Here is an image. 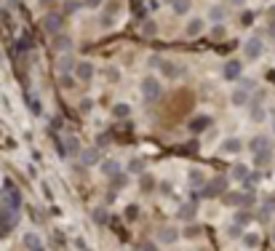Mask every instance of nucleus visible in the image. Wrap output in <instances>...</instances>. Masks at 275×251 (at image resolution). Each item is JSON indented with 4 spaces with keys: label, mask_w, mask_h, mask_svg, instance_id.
<instances>
[{
    "label": "nucleus",
    "mask_w": 275,
    "mask_h": 251,
    "mask_svg": "<svg viewBox=\"0 0 275 251\" xmlns=\"http://www.w3.org/2000/svg\"><path fill=\"white\" fill-rule=\"evenodd\" d=\"M139 91H142V96H145V102H158L160 94H163V85H160L158 78L145 75V78H142V83H139Z\"/></svg>",
    "instance_id": "f257e3e1"
},
{
    "label": "nucleus",
    "mask_w": 275,
    "mask_h": 251,
    "mask_svg": "<svg viewBox=\"0 0 275 251\" xmlns=\"http://www.w3.org/2000/svg\"><path fill=\"white\" fill-rule=\"evenodd\" d=\"M153 59H155V64H158L163 78H182L185 75V64L171 62V59H160V56H153Z\"/></svg>",
    "instance_id": "f03ea898"
},
{
    "label": "nucleus",
    "mask_w": 275,
    "mask_h": 251,
    "mask_svg": "<svg viewBox=\"0 0 275 251\" xmlns=\"http://www.w3.org/2000/svg\"><path fill=\"white\" fill-rule=\"evenodd\" d=\"M262 54H265V41H262L259 35H251V38L243 43V56L248 59V62H257Z\"/></svg>",
    "instance_id": "7ed1b4c3"
},
{
    "label": "nucleus",
    "mask_w": 275,
    "mask_h": 251,
    "mask_svg": "<svg viewBox=\"0 0 275 251\" xmlns=\"http://www.w3.org/2000/svg\"><path fill=\"white\" fill-rule=\"evenodd\" d=\"M94 72H96V67L91 62H86V59L75 64V78H78V81H83V83H88L91 78H94Z\"/></svg>",
    "instance_id": "20e7f679"
},
{
    "label": "nucleus",
    "mask_w": 275,
    "mask_h": 251,
    "mask_svg": "<svg viewBox=\"0 0 275 251\" xmlns=\"http://www.w3.org/2000/svg\"><path fill=\"white\" fill-rule=\"evenodd\" d=\"M179 238H182V233H179L176 227H160V230H158V241L163 243V246H174Z\"/></svg>",
    "instance_id": "39448f33"
},
{
    "label": "nucleus",
    "mask_w": 275,
    "mask_h": 251,
    "mask_svg": "<svg viewBox=\"0 0 275 251\" xmlns=\"http://www.w3.org/2000/svg\"><path fill=\"white\" fill-rule=\"evenodd\" d=\"M187 128L193 131V134H203L206 128H211V115H195L193 121L187 123Z\"/></svg>",
    "instance_id": "423d86ee"
},
{
    "label": "nucleus",
    "mask_w": 275,
    "mask_h": 251,
    "mask_svg": "<svg viewBox=\"0 0 275 251\" xmlns=\"http://www.w3.org/2000/svg\"><path fill=\"white\" fill-rule=\"evenodd\" d=\"M203 30H206V19L203 16H193L187 22V27H185V32L190 38H198V35H203Z\"/></svg>",
    "instance_id": "0eeeda50"
},
{
    "label": "nucleus",
    "mask_w": 275,
    "mask_h": 251,
    "mask_svg": "<svg viewBox=\"0 0 275 251\" xmlns=\"http://www.w3.org/2000/svg\"><path fill=\"white\" fill-rule=\"evenodd\" d=\"M219 150H222L225 155H238L240 150H243V142H240L238 136H227V139L222 142V147H219Z\"/></svg>",
    "instance_id": "6e6552de"
},
{
    "label": "nucleus",
    "mask_w": 275,
    "mask_h": 251,
    "mask_svg": "<svg viewBox=\"0 0 275 251\" xmlns=\"http://www.w3.org/2000/svg\"><path fill=\"white\" fill-rule=\"evenodd\" d=\"M222 72H225V81H238L240 72H243V64H240L238 59H230V62L225 64V70H222Z\"/></svg>",
    "instance_id": "1a4fd4ad"
},
{
    "label": "nucleus",
    "mask_w": 275,
    "mask_h": 251,
    "mask_svg": "<svg viewBox=\"0 0 275 251\" xmlns=\"http://www.w3.org/2000/svg\"><path fill=\"white\" fill-rule=\"evenodd\" d=\"M99 171H102L104 176H107V179H115V176L120 174V163L110 158V161H102V163H99Z\"/></svg>",
    "instance_id": "9d476101"
},
{
    "label": "nucleus",
    "mask_w": 275,
    "mask_h": 251,
    "mask_svg": "<svg viewBox=\"0 0 275 251\" xmlns=\"http://www.w3.org/2000/svg\"><path fill=\"white\" fill-rule=\"evenodd\" d=\"M187 179H190V184H193V190H203V187H206V174H203V171L200 168H190L187 171Z\"/></svg>",
    "instance_id": "9b49d317"
},
{
    "label": "nucleus",
    "mask_w": 275,
    "mask_h": 251,
    "mask_svg": "<svg viewBox=\"0 0 275 251\" xmlns=\"http://www.w3.org/2000/svg\"><path fill=\"white\" fill-rule=\"evenodd\" d=\"M62 24H64V16H59V14H48L43 19V30L45 32H59Z\"/></svg>",
    "instance_id": "f8f14e48"
},
{
    "label": "nucleus",
    "mask_w": 275,
    "mask_h": 251,
    "mask_svg": "<svg viewBox=\"0 0 275 251\" xmlns=\"http://www.w3.org/2000/svg\"><path fill=\"white\" fill-rule=\"evenodd\" d=\"M75 56H70V54H62L59 56V62H56V67H59V72L62 75H70V72H75Z\"/></svg>",
    "instance_id": "ddd939ff"
},
{
    "label": "nucleus",
    "mask_w": 275,
    "mask_h": 251,
    "mask_svg": "<svg viewBox=\"0 0 275 251\" xmlns=\"http://www.w3.org/2000/svg\"><path fill=\"white\" fill-rule=\"evenodd\" d=\"M248 176H251V171H248L246 163H235V166L230 168V179L233 182H246Z\"/></svg>",
    "instance_id": "4468645a"
},
{
    "label": "nucleus",
    "mask_w": 275,
    "mask_h": 251,
    "mask_svg": "<svg viewBox=\"0 0 275 251\" xmlns=\"http://www.w3.org/2000/svg\"><path fill=\"white\" fill-rule=\"evenodd\" d=\"M225 203H230V206H251V203H254V195L230 193V195H225Z\"/></svg>",
    "instance_id": "2eb2a0df"
},
{
    "label": "nucleus",
    "mask_w": 275,
    "mask_h": 251,
    "mask_svg": "<svg viewBox=\"0 0 275 251\" xmlns=\"http://www.w3.org/2000/svg\"><path fill=\"white\" fill-rule=\"evenodd\" d=\"M230 104H233V107H246V104H248V88H243V85L235 88L230 94Z\"/></svg>",
    "instance_id": "dca6fc26"
},
{
    "label": "nucleus",
    "mask_w": 275,
    "mask_h": 251,
    "mask_svg": "<svg viewBox=\"0 0 275 251\" xmlns=\"http://www.w3.org/2000/svg\"><path fill=\"white\" fill-rule=\"evenodd\" d=\"M259 233H254V230H248V233L240 235V243H243V249L246 251H254V249H259Z\"/></svg>",
    "instance_id": "f3484780"
},
{
    "label": "nucleus",
    "mask_w": 275,
    "mask_h": 251,
    "mask_svg": "<svg viewBox=\"0 0 275 251\" xmlns=\"http://www.w3.org/2000/svg\"><path fill=\"white\" fill-rule=\"evenodd\" d=\"M225 184H227V179H225V176H219V179H214V182H206L203 193H206L208 198H211V195H219V193H225Z\"/></svg>",
    "instance_id": "a211bd4d"
},
{
    "label": "nucleus",
    "mask_w": 275,
    "mask_h": 251,
    "mask_svg": "<svg viewBox=\"0 0 275 251\" xmlns=\"http://www.w3.org/2000/svg\"><path fill=\"white\" fill-rule=\"evenodd\" d=\"M248 150H251L254 155L265 153V150H270V139H267V136H254V139L248 142Z\"/></svg>",
    "instance_id": "6ab92c4d"
},
{
    "label": "nucleus",
    "mask_w": 275,
    "mask_h": 251,
    "mask_svg": "<svg viewBox=\"0 0 275 251\" xmlns=\"http://www.w3.org/2000/svg\"><path fill=\"white\" fill-rule=\"evenodd\" d=\"M80 161L86 163V166H96V163H99V153H96L94 147H91V150H83V153H80Z\"/></svg>",
    "instance_id": "aec40b11"
},
{
    "label": "nucleus",
    "mask_w": 275,
    "mask_h": 251,
    "mask_svg": "<svg viewBox=\"0 0 275 251\" xmlns=\"http://www.w3.org/2000/svg\"><path fill=\"white\" fill-rule=\"evenodd\" d=\"M208 19H211L214 24H222V22H225V19H227V11L222 8V5H214V8L208 11Z\"/></svg>",
    "instance_id": "412c9836"
},
{
    "label": "nucleus",
    "mask_w": 275,
    "mask_h": 251,
    "mask_svg": "<svg viewBox=\"0 0 275 251\" xmlns=\"http://www.w3.org/2000/svg\"><path fill=\"white\" fill-rule=\"evenodd\" d=\"M64 150H67V155H80L83 150H80V144H78V139L75 136H67V139H64Z\"/></svg>",
    "instance_id": "4be33fe9"
},
{
    "label": "nucleus",
    "mask_w": 275,
    "mask_h": 251,
    "mask_svg": "<svg viewBox=\"0 0 275 251\" xmlns=\"http://www.w3.org/2000/svg\"><path fill=\"white\" fill-rule=\"evenodd\" d=\"M171 8H174V14L185 16L187 11L193 8V0H174V3H171Z\"/></svg>",
    "instance_id": "5701e85b"
},
{
    "label": "nucleus",
    "mask_w": 275,
    "mask_h": 251,
    "mask_svg": "<svg viewBox=\"0 0 275 251\" xmlns=\"http://www.w3.org/2000/svg\"><path fill=\"white\" fill-rule=\"evenodd\" d=\"M24 246H27L30 251H40L43 243H40V238H38L35 233H27V235H24Z\"/></svg>",
    "instance_id": "b1692460"
},
{
    "label": "nucleus",
    "mask_w": 275,
    "mask_h": 251,
    "mask_svg": "<svg viewBox=\"0 0 275 251\" xmlns=\"http://www.w3.org/2000/svg\"><path fill=\"white\" fill-rule=\"evenodd\" d=\"M128 171L134 176H142V174H147V168H145V161H142V158H136V161H131L128 163Z\"/></svg>",
    "instance_id": "393cba45"
},
{
    "label": "nucleus",
    "mask_w": 275,
    "mask_h": 251,
    "mask_svg": "<svg viewBox=\"0 0 275 251\" xmlns=\"http://www.w3.org/2000/svg\"><path fill=\"white\" fill-rule=\"evenodd\" d=\"M251 121H257V123L265 121V107L259 104V99H254V107H251Z\"/></svg>",
    "instance_id": "a878e982"
},
{
    "label": "nucleus",
    "mask_w": 275,
    "mask_h": 251,
    "mask_svg": "<svg viewBox=\"0 0 275 251\" xmlns=\"http://www.w3.org/2000/svg\"><path fill=\"white\" fill-rule=\"evenodd\" d=\"M270 161H273V150H265V153H257V155H254V163H257L259 168L267 166Z\"/></svg>",
    "instance_id": "bb28decb"
},
{
    "label": "nucleus",
    "mask_w": 275,
    "mask_h": 251,
    "mask_svg": "<svg viewBox=\"0 0 275 251\" xmlns=\"http://www.w3.org/2000/svg\"><path fill=\"white\" fill-rule=\"evenodd\" d=\"M142 193H153L155 190V176H150V174H142Z\"/></svg>",
    "instance_id": "cd10ccee"
},
{
    "label": "nucleus",
    "mask_w": 275,
    "mask_h": 251,
    "mask_svg": "<svg viewBox=\"0 0 275 251\" xmlns=\"http://www.w3.org/2000/svg\"><path fill=\"white\" fill-rule=\"evenodd\" d=\"M113 115H115V118H126V115H131V104H126V102L115 104V107H113Z\"/></svg>",
    "instance_id": "c85d7f7f"
},
{
    "label": "nucleus",
    "mask_w": 275,
    "mask_h": 251,
    "mask_svg": "<svg viewBox=\"0 0 275 251\" xmlns=\"http://www.w3.org/2000/svg\"><path fill=\"white\" fill-rule=\"evenodd\" d=\"M54 43H56L59 51H70V48H73V41H70V38H64V35H59Z\"/></svg>",
    "instance_id": "c756f323"
},
{
    "label": "nucleus",
    "mask_w": 275,
    "mask_h": 251,
    "mask_svg": "<svg viewBox=\"0 0 275 251\" xmlns=\"http://www.w3.org/2000/svg\"><path fill=\"white\" fill-rule=\"evenodd\" d=\"M107 81L110 83H118V81H120V70H118L115 64H113V67H107Z\"/></svg>",
    "instance_id": "7c9ffc66"
},
{
    "label": "nucleus",
    "mask_w": 275,
    "mask_h": 251,
    "mask_svg": "<svg viewBox=\"0 0 275 251\" xmlns=\"http://www.w3.org/2000/svg\"><path fill=\"white\" fill-rule=\"evenodd\" d=\"M195 211H198V209H195V206H190V203H187V206H182V211H179V216H182V219H190V216H193V214H195Z\"/></svg>",
    "instance_id": "2f4dec72"
},
{
    "label": "nucleus",
    "mask_w": 275,
    "mask_h": 251,
    "mask_svg": "<svg viewBox=\"0 0 275 251\" xmlns=\"http://www.w3.org/2000/svg\"><path fill=\"white\" fill-rule=\"evenodd\" d=\"M262 209H265V216H267V214H275V198H267Z\"/></svg>",
    "instance_id": "473e14b6"
},
{
    "label": "nucleus",
    "mask_w": 275,
    "mask_h": 251,
    "mask_svg": "<svg viewBox=\"0 0 275 251\" xmlns=\"http://www.w3.org/2000/svg\"><path fill=\"white\" fill-rule=\"evenodd\" d=\"M126 216H128V219H136V216H139V206H128Z\"/></svg>",
    "instance_id": "72a5a7b5"
},
{
    "label": "nucleus",
    "mask_w": 275,
    "mask_h": 251,
    "mask_svg": "<svg viewBox=\"0 0 275 251\" xmlns=\"http://www.w3.org/2000/svg\"><path fill=\"white\" fill-rule=\"evenodd\" d=\"M83 5H86V8H99L102 0H83Z\"/></svg>",
    "instance_id": "f704fd0d"
},
{
    "label": "nucleus",
    "mask_w": 275,
    "mask_h": 251,
    "mask_svg": "<svg viewBox=\"0 0 275 251\" xmlns=\"http://www.w3.org/2000/svg\"><path fill=\"white\" fill-rule=\"evenodd\" d=\"M185 235H187V238H198V235H200V230H198V227H187V230H185Z\"/></svg>",
    "instance_id": "c9c22d12"
},
{
    "label": "nucleus",
    "mask_w": 275,
    "mask_h": 251,
    "mask_svg": "<svg viewBox=\"0 0 275 251\" xmlns=\"http://www.w3.org/2000/svg\"><path fill=\"white\" fill-rule=\"evenodd\" d=\"M38 3H40V5H43V8H45V5H54V3H56V0H38Z\"/></svg>",
    "instance_id": "e433bc0d"
},
{
    "label": "nucleus",
    "mask_w": 275,
    "mask_h": 251,
    "mask_svg": "<svg viewBox=\"0 0 275 251\" xmlns=\"http://www.w3.org/2000/svg\"><path fill=\"white\" fill-rule=\"evenodd\" d=\"M227 3H230V5H243L246 0H227Z\"/></svg>",
    "instance_id": "4c0bfd02"
},
{
    "label": "nucleus",
    "mask_w": 275,
    "mask_h": 251,
    "mask_svg": "<svg viewBox=\"0 0 275 251\" xmlns=\"http://www.w3.org/2000/svg\"><path fill=\"white\" fill-rule=\"evenodd\" d=\"M270 32H273V38H275V22L270 24Z\"/></svg>",
    "instance_id": "58836bf2"
},
{
    "label": "nucleus",
    "mask_w": 275,
    "mask_h": 251,
    "mask_svg": "<svg viewBox=\"0 0 275 251\" xmlns=\"http://www.w3.org/2000/svg\"><path fill=\"white\" fill-rule=\"evenodd\" d=\"M273 134H275V118H273Z\"/></svg>",
    "instance_id": "ea45409f"
},
{
    "label": "nucleus",
    "mask_w": 275,
    "mask_h": 251,
    "mask_svg": "<svg viewBox=\"0 0 275 251\" xmlns=\"http://www.w3.org/2000/svg\"><path fill=\"white\" fill-rule=\"evenodd\" d=\"M163 3H168V5H171V3H174V0H163Z\"/></svg>",
    "instance_id": "a19ab883"
},
{
    "label": "nucleus",
    "mask_w": 275,
    "mask_h": 251,
    "mask_svg": "<svg viewBox=\"0 0 275 251\" xmlns=\"http://www.w3.org/2000/svg\"><path fill=\"white\" fill-rule=\"evenodd\" d=\"M200 251H208V249H200Z\"/></svg>",
    "instance_id": "79ce46f5"
}]
</instances>
